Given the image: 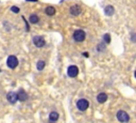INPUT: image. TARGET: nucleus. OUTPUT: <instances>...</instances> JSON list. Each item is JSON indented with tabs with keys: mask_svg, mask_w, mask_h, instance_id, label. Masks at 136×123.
Masks as SVG:
<instances>
[{
	"mask_svg": "<svg viewBox=\"0 0 136 123\" xmlns=\"http://www.w3.org/2000/svg\"><path fill=\"white\" fill-rule=\"evenodd\" d=\"M33 43L34 45L36 46V47H43V46H45V39L41 35H35V37H33Z\"/></svg>",
	"mask_w": 136,
	"mask_h": 123,
	"instance_id": "39448f33",
	"label": "nucleus"
},
{
	"mask_svg": "<svg viewBox=\"0 0 136 123\" xmlns=\"http://www.w3.org/2000/svg\"><path fill=\"white\" fill-rule=\"evenodd\" d=\"M55 8L54 7H52V6H49V7H47L46 9H45V13L48 15V16H53V15L55 14Z\"/></svg>",
	"mask_w": 136,
	"mask_h": 123,
	"instance_id": "9b49d317",
	"label": "nucleus"
},
{
	"mask_svg": "<svg viewBox=\"0 0 136 123\" xmlns=\"http://www.w3.org/2000/svg\"><path fill=\"white\" fill-rule=\"evenodd\" d=\"M45 65H46V62H45V61H44V60H39L38 62H37V64H36V68H37L38 71H42V70L45 69Z\"/></svg>",
	"mask_w": 136,
	"mask_h": 123,
	"instance_id": "2eb2a0df",
	"label": "nucleus"
},
{
	"mask_svg": "<svg viewBox=\"0 0 136 123\" xmlns=\"http://www.w3.org/2000/svg\"><path fill=\"white\" fill-rule=\"evenodd\" d=\"M134 75H135V78H136V71H135V73H134Z\"/></svg>",
	"mask_w": 136,
	"mask_h": 123,
	"instance_id": "412c9836",
	"label": "nucleus"
},
{
	"mask_svg": "<svg viewBox=\"0 0 136 123\" xmlns=\"http://www.w3.org/2000/svg\"><path fill=\"white\" fill-rule=\"evenodd\" d=\"M38 20H39V18H38V16H37L36 14H32L31 16L29 17V22L32 23V24H37Z\"/></svg>",
	"mask_w": 136,
	"mask_h": 123,
	"instance_id": "4468645a",
	"label": "nucleus"
},
{
	"mask_svg": "<svg viewBox=\"0 0 136 123\" xmlns=\"http://www.w3.org/2000/svg\"><path fill=\"white\" fill-rule=\"evenodd\" d=\"M104 12H105V14L107 15V16H112V15L115 13V9H114L113 6H107L104 9Z\"/></svg>",
	"mask_w": 136,
	"mask_h": 123,
	"instance_id": "ddd939ff",
	"label": "nucleus"
},
{
	"mask_svg": "<svg viewBox=\"0 0 136 123\" xmlns=\"http://www.w3.org/2000/svg\"><path fill=\"white\" fill-rule=\"evenodd\" d=\"M88 106H89V103H88L87 100H85V99H80L77 102V107H78V109L81 110V111H85L88 108Z\"/></svg>",
	"mask_w": 136,
	"mask_h": 123,
	"instance_id": "f03ea898",
	"label": "nucleus"
},
{
	"mask_svg": "<svg viewBox=\"0 0 136 123\" xmlns=\"http://www.w3.org/2000/svg\"><path fill=\"white\" fill-rule=\"evenodd\" d=\"M116 117H117L118 121L121 122V123H127V122L130 121V116H129V114H128L127 111H124V110H119V111L117 112Z\"/></svg>",
	"mask_w": 136,
	"mask_h": 123,
	"instance_id": "f257e3e1",
	"label": "nucleus"
},
{
	"mask_svg": "<svg viewBox=\"0 0 136 123\" xmlns=\"http://www.w3.org/2000/svg\"><path fill=\"white\" fill-rule=\"evenodd\" d=\"M7 100L9 101V103L11 104H15L17 101H18V96H17V93H15V92H9L8 95H7Z\"/></svg>",
	"mask_w": 136,
	"mask_h": 123,
	"instance_id": "0eeeda50",
	"label": "nucleus"
},
{
	"mask_svg": "<svg viewBox=\"0 0 136 123\" xmlns=\"http://www.w3.org/2000/svg\"><path fill=\"white\" fill-rule=\"evenodd\" d=\"M103 40H104V42H106L107 44L111 42V37H110V34H104L103 35Z\"/></svg>",
	"mask_w": 136,
	"mask_h": 123,
	"instance_id": "f3484780",
	"label": "nucleus"
},
{
	"mask_svg": "<svg viewBox=\"0 0 136 123\" xmlns=\"http://www.w3.org/2000/svg\"><path fill=\"white\" fill-rule=\"evenodd\" d=\"M59 117H60V115L56 111H51L50 115H49V121L52 122V123H55L59 120Z\"/></svg>",
	"mask_w": 136,
	"mask_h": 123,
	"instance_id": "9d476101",
	"label": "nucleus"
},
{
	"mask_svg": "<svg viewBox=\"0 0 136 123\" xmlns=\"http://www.w3.org/2000/svg\"><path fill=\"white\" fill-rule=\"evenodd\" d=\"M73 40L76 42H83L85 40V32L83 30H76L73 33Z\"/></svg>",
	"mask_w": 136,
	"mask_h": 123,
	"instance_id": "20e7f679",
	"label": "nucleus"
},
{
	"mask_svg": "<svg viewBox=\"0 0 136 123\" xmlns=\"http://www.w3.org/2000/svg\"><path fill=\"white\" fill-rule=\"evenodd\" d=\"M12 12L14 13H19V8H17V7H12Z\"/></svg>",
	"mask_w": 136,
	"mask_h": 123,
	"instance_id": "a211bd4d",
	"label": "nucleus"
},
{
	"mask_svg": "<svg viewBox=\"0 0 136 123\" xmlns=\"http://www.w3.org/2000/svg\"><path fill=\"white\" fill-rule=\"evenodd\" d=\"M106 100H107V94L106 93H103V92H101V93H99L98 95H97V101L99 102V103H104V102H106Z\"/></svg>",
	"mask_w": 136,
	"mask_h": 123,
	"instance_id": "f8f14e48",
	"label": "nucleus"
},
{
	"mask_svg": "<svg viewBox=\"0 0 136 123\" xmlns=\"http://www.w3.org/2000/svg\"><path fill=\"white\" fill-rule=\"evenodd\" d=\"M83 56L84 57H88V54L87 53H83Z\"/></svg>",
	"mask_w": 136,
	"mask_h": 123,
	"instance_id": "aec40b11",
	"label": "nucleus"
},
{
	"mask_svg": "<svg viewBox=\"0 0 136 123\" xmlns=\"http://www.w3.org/2000/svg\"><path fill=\"white\" fill-rule=\"evenodd\" d=\"M131 41H132V42H136V33L133 32V33L131 34Z\"/></svg>",
	"mask_w": 136,
	"mask_h": 123,
	"instance_id": "6ab92c4d",
	"label": "nucleus"
},
{
	"mask_svg": "<svg viewBox=\"0 0 136 123\" xmlns=\"http://www.w3.org/2000/svg\"><path fill=\"white\" fill-rule=\"evenodd\" d=\"M7 65L10 69H15L17 65H18V59H17L15 56H9V58L7 60Z\"/></svg>",
	"mask_w": 136,
	"mask_h": 123,
	"instance_id": "7ed1b4c3",
	"label": "nucleus"
},
{
	"mask_svg": "<svg viewBox=\"0 0 136 123\" xmlns=\"http://www.w3.org/2000/svg\"><path fill=\"white\" fill-rule=\"evenodd\" d=\"M67 74H68L69 77L75 78V77H77L78 74H79V69L76 65H70L69 68H68V70H67Z\"/></svg>",
	"mask_w": 136,
	"mask_h": 123,
	"instance_id": "423d86ee",
	"label": "nucleus"
},
{
	"mask_svg": "<svg viewBox=\"0 0 136 123\" xmlns=\"http://www.w3.org/2000/svg\"><path fill=\"white\" fill-rule=\"evenodd\" d=\"M104 48H105V45L103 43H100L97 45V50H99V52H103Z\"/></svg>",
	"mask_w": 136,
	"mask_h": 123,
	"instance_id": "dca6fc26",
	"label": "nucleus"
},
{
	"mask_svg": "<svg viewBox=\"0 0 136 123\" xmlns=\"http://www.w3.org/2000/svg\"><path fill=\"white\" fill-rule=\"evenodd\" d=\"M17 96H18V101H20V102H26L27 100H28V93L25 91V90H19L18 91V93H17Z\"/></svg>",
	"mask_w": 136,
	"mask_h": 123,
	"instance_id": "6e6552de",
	"label": "nucleus"
},
{
	"mask_svg": "<svg viewBox=\"0 0 136 123\" xmlns=\"http://www.w3.org/2000/svg\"><path fill=\"white\" fill-rule=\"evenodd\" d=\"M69 12H70V14L72 15V16H78V15L81 13V7L79 4H75V6H72L70 8Z\"/></svg>",
	"mask_w": 136,
	"mask_h": 123,
	"instance_id": "1a4fd4ad",
	"label": "nucleus"
}]
</instances>
